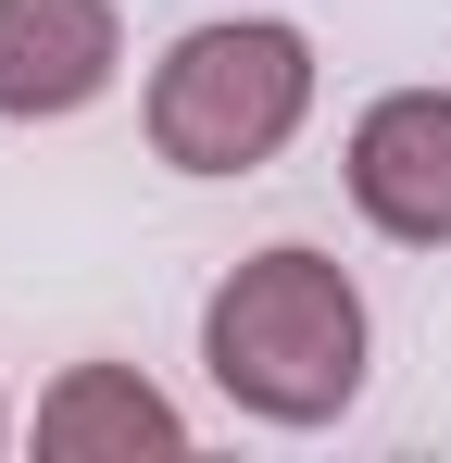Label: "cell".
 <instances>
[{
	"mask_svg": "<svg viewBox=\"0 0 451 463\" xmlns=\"http://www.w3.org/2000/svg\"><path fill=\"white\" fill-rule=\"evenodd\" d=\"M38 451L51 463H139V451L163 463V451H188V413H176L139 364H75V376L38 401Z\"/></svg>",
	"mask_w": 451,
	"mask_h": 463,
	"instance_id": "cell-5",
	"label": "cell"
},
{
	"mask_svg": "<svg viewBox=\"0 0 451 463\" xmlns=\"http://www.w3.org/2000/svg\"><path fill=\"white\" fill-rule=\"evenodd\" d=\"M201 364H214V388L238 413H264V426H339L351 388H364V288H351L326 250L276 238V250H251L214 288Z\"/></svg>",
	"mask_w": 451,
	"mask_h": 463,
	"instance_id": "cell-1",
	"label": "cell"
},
{
	"mask_svg": "<svg viewBox=\"0 0 451 463\" xmlns=\"http://www.w3.org/2000/svg\"><path fill=\"white\" fill-rule=\"evenodd\" d=\"M351 201L401 250H451V88H389L351 126Z\"/></svg>",
	"mask_w": 451,
	"mask_h": 463,
	"instance_id": "cell-3",
	"label": "cell"
},
{
	"mask_svg": "<svg viewBox=\"0 0 451 463\" xmlns=\"http://www.w3.org/2000/svg\"><path fill=\"white\" fill-rule=\"evenodd\" d=\"M126 63L113 38V0H0V113L13 126H51V113H88Z\"/></svg>",
	"mask_w": 451,
	"mask_h": 463,
	"instance_id": "cell-4",
	"label": "cell"
},
{
	"mask_svg": "<svg viewBox=\"0 0 451 463\" xmlns=\"http://www.w3.org/2000/svg\"><path fill=\"white\" fill-rule=\"evenodd\" d=\"M313 113V38L301 25H188L150 76V151L176 175H251Z\"/></svg>",
	"mask_w": 451,
	"mask_h": 463,
	"instance_id": "cell-2",
	"label": "cell"
}]
</instances>
